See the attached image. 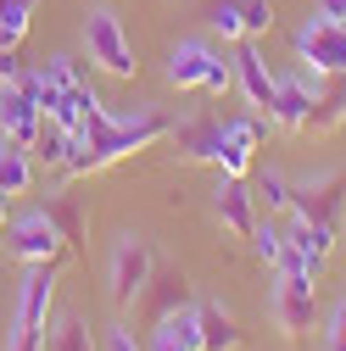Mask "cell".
<instances>
[{
	"label": "cell",
	"instance_id": "1",
	"mask_svg": "<svg viewBox=\"0 0 346 351\" xmlns=\"http://www.w3.org/2000/svg\"><path fill=\"white\" fill-rule=\"evenodd\" d=\"M168 134H173V123H168L162 112L112 117L106 128H95V134H67V162H62V173H67V179L101 173V167L135 156V151H146V145H157V140H168Z\"/></svg>",
	"mask_w": 346,
	"mask_h": 351
},
{
	"label": "cell",
	"instance_id": "2",
	"mask_svg": "<svg viewBox=\"0 0 346 351\" xmlns=\"http://www.w3.org/2000/svg\"><path fill=\"white\" fill-rule=\"evenodd\" d=\"M51 295H56V262H34L28 279H23V295H17V318H12L6 351H39V346H45Z\"/></svg>",
	"mask_w": 346,
	"mask_h": 351
},
{
	"label": "cell",
	"instance_id": "3",
	"mask_svg": "<svg viewBox=\"0 0 346 351\" xmlns=\"http://www.w3.org/2000/svg\"><path fill=\"white\" fill-rule=\"evenodd\" d=\"M0 240H6V256H17L23 268H34V262H62L67 240L56 229V217L45 206H28L17 217H6V229H0Z\"/></svg>",
	"mask_w": 346,
	"mask_h": 351
},
{
	"label": "cell",
	"instance_id": "4",
	"mask_svg": "<svg viewBox=\"0 0 346 351\" xmlns=\"http://www.w3.org/2000/svg\"><path fill=\"white\" fill-rule=\"evenodd\" d=\"M151 274H157L151 245H146L140 234H123V240H117V251H112V279H106V285H112V306H117V313L140 306V295H146Z\"/></svg>",
	"mask_w": 346,
	"mask_h": 351
},
{
	"label": "cell",
	"instance_id": "5",
	"mask_svg": "<svg viewBox=\"0 0 346 351\" xmlns=\"http://www.w3.org/2000/svg\"><path fill=\"white\" fill-rule=\"evenodd\" d=\"M84 45H90V62L106 73V78H135V45H128V34H123V23L101 6V12H90L84 17Z\"/></svg>",
	"mask_w": 346,
	"mask_h": 351
},
{
	"label": "cell",
	"instance_id": "6",
	"mask_svg": "<svg viewBox=\"0 0 346 351\" xmlns=\"http://www.w3.org/2000/svg\"><path fill=\"white\" fill-rule=\"evenodd\" d=\"M290 212L296 223H330L341 229V212H346V173H319L308 184H290Z\"/></svg>",
	"mask_w": 346,
	"mask_h": 351
},
{
	"label": "cell",
	"instance_id": "7",
	"mask_svg": "<svg viewBox=\"0 0 346 351\" xmlns=\"http://www.w3.org/2000/svg\"><path fill=\"white\" fill-rule=\"evenodd\" d=\"M268 313H274V329L285 340H296L313 324V274H279L268 290Z\"/></svg>",
	"mask_w": 346,
	"mask_h": 351
},
{
	"label": "cell",
	"instance_id": "8",
	"mask_svg": "<svg viewBox=\"0 0 346 351\" xmlns=\"http://www.w3.org/2000/svg\"><path fill=\"white\" fill-rule=\"evenodd\" d=\"M39 123H45V112H39V101H34L28 84H23V78H17V84H0V140L34 151Z\"/></svg>",
	"mask_w": 346,
	"mask_h": 351
},
{
	"label": "cell",
	"instance_id": "9",
	"mask_svg": "<svg viewBox=\"0 0 346 351\" xmlns=\"http://www.w3.org/2000/svg\"><path fill=\"white\" fill-rule=\"evenodd\" d=\"M296 56L308 62L313 73H346V28L313 17V23H301L296 28Z\"/></svg>",
	"mask_w": 346,
	"mask_h": 351
},
{
	"label": "cell",
	"instance_id": "10",
	"mask_svg": "<svg viewBox=\"0 0 346 351\" xmlns=\"http://www.w3.org/2000/svg\"><path fill=\"white\" fill-rule=\"evenodd\" d=\"M235 78H240V90H246L251 112H257V117H268V106H274V90H279V78L268 73L263 51H257V39H240V51H235Z\"/></svg>",
	"mask_w": 346,
	"mask_h": 351
},
{
	"label": "cell",
	"instance_id": "11",
	"mask_svg": "<svg viewBox=\"0 0 346 351\" xmlns=\"http://www.w3.org/2000/svg\"><path fill=\"white\" fill-rule=\"evenodd\" d=\"M313 101H319V84H308V78H285L279 90H274L268 123L285 128V134H301V128H308V117H313Z\"/></svg>",
	"mask_w": 346,
	"mask_h": 351
},
{
	"label": "cell",
	"instance_id": "12",
	"mask_svg": "<svg viewBox=\"0 0 346 351\" xmlns=\"http://www.w3.org/2000/svg\"><path fill=\"white\" fill-rule=\"evenodd\" d=\"M263 123L268 117H240V123H224V140H218V167L229 179H246L251 173V151L263 140Z\"/></svg>",
	"mask_w": 346,
	"mask_h": 351
},
{
	"label": "cell",
	"instance_id": "13",
	"mask_svg": "<svg viewBox=\"0 0 346 351\" xmlns=\"http://www.w3.org/2000/svg\"><path fill=\"white\" fill-rule=\"evenodd\" d=\"M218 223L229 234L251 240V229H257V190L246 179H229V173H224V184H218Z\"/></svg>",
	"mask_w": 346,
	"mask_h": 351
},
{
	"label": "cell",
	"instance_id": "14",
	"mask_svg": "<svg viewBox=\"0 0 346 351\" xmlns=\"http://www.w3.org/2000/svg\"><path fill=\"white\" fill-rule=\"evenodd\" d=\"M196 324H201V351H240V346H246L235 313H224L218 301H201V306H196Z\"/></svg>",
	"mask_w": 346,
	"mask_h": 351
},
{
	"label": "cell",
	"instance_id": "15",
	"mask_svg": "<svg viewBox=\"0 0 346 351\" xmlns=\"http://www.w3.org/2000/svg\"><path fill=\"white\" fill-rule=\"evenodd\" d=\"M207 67H212V51L201 39H185V45H173V56H168V84L173 90H201Z\"/></svg>",
	"mask_w": 346,
	"mask_h": 351
},
{
	"label": "cell",
	"instance_id": "16",
	"mask_svg": "<svg viewBox=\"0 0 346 351\" xmlns=\"http://www.w3.org/2000/svg\"><path fill=\"white\" fill-rule=\"evenodd\" d=\"M146 318H168V313H179V306L190 301V285H185V274H151V285H146Z\"/></svg>",
	"mask_w": 346,
	"mask_h": 351
},
{
	"label": "cell",
	"instance_id": "17",
	"mask_svg": "<svg viewBox=\"0 0 346 351\" xmlns=\"http://www.w3.org/2000/svg\"><path fill=\"white\" fill-rule=\"evenodd\" d=\"M34 190V162H28V151L23 145H12V140H0V195H28Z\"/></svg>",
	"mask_w": 346,
	"mask_h": 351
},
{
	"label": "cell",
	"instance_id": "18",
	"mask_svg": "<svg viewBox=\"0 0 346 351\" xmlns=\"http://www.w3.org/2000/svg\"><path fill=\"white\" fill-rule=\"evenodd\" d=\"M39 351H95V335H90V324H84L78 313H62V318H51Z\"/></svg>",
	"mask_w": 346,
	"mask_h": 351
},
{
	"label": "cell",
	"instance_id": "19",
	"mask_svg": "<svg viewBox=\"0 0 346 351\" xmlns=\"http://www.w3.org/2000/svg\"><path fill=\"white\" fill-rule=\"evenodd\" d=\"M218 140H224V123H190L179 134V156L185 162H218Z\"/></svg>",
	"mask_w": 346,
	"mask_h": 351
},
{
	"label": "cell",
	"instance_id": "20",
	"mask_svg": "<svg viewBox=\"0 0 346 351\" xmlns=\"http://www.w3.org/2000/svg\"><path fill=\"white\" fill-rule=\"evenodd\" d=\"M28 17H34V0H0V45H23L28 34Z\"/></svg>",
	"mask_w": 346,
	"mask_h": 351
},
{
	"label": "cell",
	"instance_id": "21",
	"mask_svg": "<svg viewBox=\"0 0 346 351\" xmlns=\"http://www.w3.org/2000/svg\"><path fill=\"white\" fill-rule=\"evenodd\" d=\"M45 212L56 217V229H62V240H67V251H84V212L67 201V195H56V201H45Z\"/></svg>",
	"mask_w": 346,
	"mask_h": 351
},
{
	"label": "cell",
	"instance_id": "22",
	"mask_svg": "<svg viewBox=\"0 0 346 351\" xmlns=\"http://www.w3.org/2000/svg\"><path fill=\"white\" fill-rule=\"evenodd\" d=\"M34 156L45 162V167H62L67 162V128L45 117V123H39V140H34Z\"/></svg>",
	"mask_w": 346,
	"mask_h": 351
},
{
	"label": "cell",
	"instance_id": "23",
	"mask_svg": "<svg viewBox=\"0 0 346 351\" xmlns=\"http://www.w3.org/2000/svg\"><path fill=\"white\" fill-rule=\"evenodd\" d=\"M207 28L224 34V39H246V23H240V0H212L207 12Z\"/></svg>",
	"mask_w": 346,
	"mask_h": 351
},
{
	"label": "cell",
	"instance_id": "24",
	"mask_svg": "<svg viewBox=\"0 0 346 351\" xmlns=\"http://www.w3.org/2000/svg\"><path fill=\"white\" fill-rule=\"evenodd\" d=\"M162 329L179 340L185 351H201V324H196V306H190V313H185V306H179V313H168V318H162Z\"/></svg>",
	"mask_w": 346,
	"mask_h": 351
},
{
	"label": "cell",
	"instance_id": "25",
	"mask_svg": "<svg viewBox=\"0 0 346 351\" xmlns=\"http://www.w3.org/2000/svg\"><path fill=\"white\" fill-rule=\"evenodd\" d=\"M257 201H268V212H290V179L285 173H263L257 179Z\"/></svg>",
	"mask_w": 346,
	"mask_h": 351
},
{
	"label": "cell",
	"instance_id": "26",
	"mask_svg": "<svg viewBox=\"0 0 346 351\" xmlns=\"http://www.w3.org/2000/svg\"><path fill=\"white\" fill-rule=\"evenodd\" d=\"M251 251L274 268V262H279V251H285V234H279L274 223H263V217H257V229H251Z\"/></svg>",
	"mask_w": 346,
	"mask_h": 351
},
{
	"label": "cell",
	"instance_id": "27",
	"mask_svg": "<svg viewBox=\"0 0 346 351\" xmlns=\"http://www.w3.org/2000/svg\"><path fill=\"white\" fill-rule=\"evenodd\" d=\"M240 23H246V39L268 34L274 28V6H268V0H240Z\"/></svg>",
	"mask_w": 346,
	"mask_h": 351
},
{
	"label": "cell",
	"instance_id": "28",
	"mask_svg": "<svg viewBox=\"0 0 346 351\" xmlns=\"http://www.w3.org/2000/svg\"><path fill=\"white\" fill-rule=\"evenodd\" d=\"M235 84V62H224V56H212V67H207V78H201V90L207 95H224Z\"/></svg>",
	"mask_w": 346,
	"mask_h": 351
},
{
	"label": "cell",
	"instance_id": "29",
	"mask_svg": "<svg viewBox=\"0 0 346 351\" xmlns=\"http://www.w3.org/2000/svg\"><path fill=\"white\" fill-rule=\"evenodd\" d=\"M45 78L56 84V90H78V84H84V78H78V67H73L67 56H51V62H45Z\"/></svg>",
	"mask_w": 346,
	"mask_h": 351
},
{
	"label": "cell",
	"instance_id": "30",
	"mask_svg": "<svg viewBox=\"0 0 346 351\" xmlns=\"http://www.w3.org/2000/svg\"><path fill=\"white\" fill-rule=\"evenodd\" d=\"M324 346H330V351H346V301H341L335 313H330V329H324Z\"/></svg>",
	"mask_w": 346,
	"mask_h": 351
},
{
	"label": "cell",
	"instance_id": "31",
	"mask_svg": "<svg viewBox=\"0 0 346 351\" xmlns=\"http://www.w3.org/2000/svg\"><path fill=\"white\" fill-rule=\"evenodd\" d=\"M23 78V62H17V51L12 45H0V84H17Z\"/></svg>",
	"mask_w": 346,
	"mask_h": 351
},
{
	"label": "cell",
	"instance_id": "32",
	"mask_svg": "<svg viewBox=\"0 0 346 351\" xmlns=\"http://www.w3.org/2000/svg\"><path fill=\"white\" fill-rule=\"evenodd\" d=\"M313 17H324V23L346 28V0H319V12H313Z\"/></svg>",
	"mask_w": 346,
	"mask_h": 351
},
{
	"label": "cell",
	"instance_id": "33",
	"mask_svg": "<svg viewBox=\"0 0 346 351\" xmlns=\"http://www.w3.org/2000/svg\"><path fill=\"white\" fill-rule=\"evenodd\" d=\"M106 351H140V340H135V329H123V324H117V329L106 335Z\"/></svg>",
	"mask_w": 346,
	"mask_h": 351
},
{
	"label": "cell",
	"instance_id": "34",
	"mask_svg": "<svg viewBox=\"0 0 346 351\" xmlns=\"http://www.w3.org/2000/svg\"><path fill=\"white\" fill-rule=\"evenodd\" d=\"M151 351H185V346H179V340H173V335L157 324V340H151Z\"/></svg>",
	"mask_w": 346,
	"mask_h": 351
},
{
	"label": "cell",
	"instance_id": "35",
	"mask_svg": "<svg viewBox=\"0 0 346 351\" xmlns=\"http://www.w3.org/2000/svg\"><path fill=\"white\" fill-rule=\"evenodd\" d=\"M335 90H341V101H346V73H335Z\"/></svg>",
	"mask_w": 346,
	"mask_h": 351
},
{
	"label": "cell",
	"instance_id": "36",
	"mask_svg": "<svg viewBox=\"0 0 346 351\" xmlns=\"http://www.w3.org/2000/svg\"><path fill=\"white\" fill-rule=\"evenodd\" d=\"M0 229H6V195H0Z\"/></svg>",
	"mask_w": 346,
	"mask_h": 351
}]
</instances>
